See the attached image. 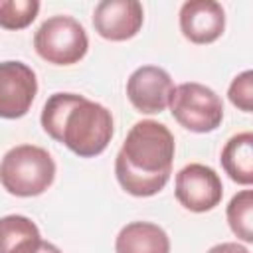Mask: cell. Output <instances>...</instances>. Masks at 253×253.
Wrapping results in <instances>:
<instances>
[{
    "mask_svg": "<svg viewBox=\"0 0 253 253\" xmlns=\"http://www.w3.org/2000/svg\"><path fill=\"white\" fill-rule=\"evenodd\" d=\"M223 196L217 172L204 164H188L176 174V200L190 211L213 210Z\"/></svg>",
    "mask_w": 253,
    "mask_h": 253,
    "instance_id": "6",
    "label": "cell"
},
{
    "mask_svg": "<svg viewBox=\"0 0 253 253\" xmlns=\"http://www.w3.org/2000/svg\"><path fill=\"white\" fill-rule=\"evenodd\" d=\"M174 93L172 77L166 69L156 65H142L134 69L126 81V97L140 113H162Z\"/></svg>",
    "mask_w": 253,
    "mask_h": 253,
    "instance_id": "8",
    "label": "cell"
},
{
    "mask_svg": "<svg viewBox=\"0 0 253 253\" xmlns=\"http://www.w3.org/2000/svg\"><path fill=\"white\" fill-rule=\"evenodd\" d=\"M227 223L231 231L245 243L253 241V192L235 194L227 206Z\"/></svg>",
    "mask_w": 253,
    "mask_h": 253,
    "instance_id": "14",
    "label": "cell"
},
{
    "mask_svg": "<svg viewBox=\"0 0 253 253\" xmlns=\"http://www.w3.org/2000/svg\"><path fill=\"white\" fill-rule=\"evenodd\" d=\"M55 178V162L42 146L20 144L10 148L0 162V182L6 192L20 198L43 194Z\"/></svg>",
    "mask_w": 253,
    "mask_h": 253,
    "instance_id": "3",
    "label": "cell"
},
{
    "mask_svg": "<svg viewBox=\"0 0 253 253\" xmlns=\"http://www.w3.org/2000/svg\"><path fill=\"white\" fill-rule=\"evenodd\" d=\"M144 12L136 0H103L93 10L95 32L111 42H125L142 28Z\"/></svg>",
    "mask_w": 253,
    "mask_h": 253,
    "instance_id": "9",
    "label": "cell"
},
{
    "mask_svg": "<svg viewBox=\"0 0 253 253\" xmlns=\"http://www.w3.org/2000/svg\"><path fill=\"white\" fill-rule=\"evenodd\" d=\"M219 160L225 174L233 182L241 186H251L253 184V134L239 132L231 136L225 142Z\"/></svg>",
    "mask_w": 253,
    "mask_h": 253,
    "instance_id": "13",
    "label": "cell"
},
{
    "mask_svg": "<svg viewBox=\"0 0 253 253\" xmlns=\"http://www.w3.org/2000/svg\"><path fill=\"white\" fill-rule=\"evenodd\" d=\"M38 225L26 215L0 217V253H36L42 245Z\"/></svg>",
    "mask_w": 253,
    "mask_h": 253,
    "instance_id": "12",
    "label": "cell"
},
{
    "mask_svg": "<svg viewBox=\"0 0 253 253\" xmlns=\"http://www.w3.org/2000/svg\"><path fill=\"white\" fill-rule=\"evenodd\" d=\"M174 136L158 121H138L128 130L117 158L115 174L123 190L136 198L158 194L172 174Z\"/></svg>",
    "mask_w": 253,
    "mask_h": 253,
    "instance_id": "1",
    "label": "cell"
},
{
    "mask_svg": "<svg viewBox=\"0 0 253 253\" xmlns=\"http://www.w3.org/2000/svg\"><path fill=\"white\" fill-rule=\"evenodd\" d=\"M36 253H61L53 243H47V241H42V245H40V249L36 251Z\"/></svg>",
    "mask_w": 253,
    "mask_h": 253,
    "instance_id": "18",
    "label": "cell"
},
{
    "mask_svg": "<svg viewBox=\"0 0 253 253\" xmlns=\"http://www.w3.org/2000/svg\"><path fill=\"white\" fill-rule=\"evenodd\" d=\"M117 253H170L166 231L150 221H132L125 225L115 241Z\"/></svg>",
    "mask_w": 253,
    "mask_h": 253,
    "instance_id": "11",
    "label": "cell"
},
{
    "mask_svg": "<svg viewBox=\"0 0 253 253\" xmlns=\"http://www.w3.org/2000/svg\"><path fill=\"white\" fill-rule=\"evenodd\" d=\"M168 105L172 117L192 132H211L223 119V103L219 95L196 81L174 87Z\"/></svg>",
    "mask_w": 253,
    "mask_h": 253,
    "instance_id": "5",
    "label": "cell"
},
{
    "mask_svg": "<svg viewBox=\"0 0 253 253\" xmlns=\"http://www.w3.org/2000/svg\"><path fill=\"white\" fill-rule=\"evenodd\" d=\"M227 95H229V101L237 109L251 113V109H253V71L247 69V71L239 73L231 81Z\"/></svg>",
    "mask_w": 253,
    "mask_h": 253,
    "instance_id": "16",
    "label": "cell"
},
{
    "mask_svg": "<svg viewBox=\"0 0 253 253\" xmlns=\"http://www.w3.org/2000/svg\"><path fill=\"white\" fill-rule=\"evenodd\" d=\"M40 12L38 0H0V28L24 30Z\"/></svg>",
    "mask_w": 253,
    "mask_h": 253,
    "instance_id": "15",
    "label": "cell"
},
{
    "mask_svg": "<svg viewBox=\"0 0 253 253\" xmlns=\"http://www.w3.org/2000/svg\"><path fill=\"white\" fill-rule=\"evenodd\" d=\"M225 28V12L213 0H190L180 8V30L192 43H211Z\"/></svg>",
    "mask_w": 253,
    "mask_h": 253,
    "instance_id": "10",
    "label": "cell"
},
{
    "mask_svg": "<svg viewBox=\"0 0 253 253\" xmlns=\"http://www.w3.org/2000/svg\"><path fill=\"white\" fill-rule=\"evenodd\" d=\"M34 47L42 59L53 65H73L85 57L89 38L85 28L71 16L47 18L34 36Z\"/></svg>",
    "mask_w": 253,
    "mask_h": 253,
    "instance_id": "4",
    "label": "cell"
},
{
    "mask_svg": "<svg viewBox=\"0 0 253 253\" xmlns=\"http://www.w3.org/2000/svg\"><path fill=\"white\" fill-rule=\"evenodd\" d=\"M42 126L81 158L101 154L113 138V115L77 93H53L42 109Z\"/></svg>",
    "mask_w": 253,
    "mask_h": 253,
    "instance_id": "2",
    "label": "cell"
},
{
    "mask_svg": "<svg viewBox=\"0 0 253 253\" xmlns=\"http://www.w3.org/2000/svg\"><path fill=\"white\" fill-rule=\"evenodd\" d=\"M38 93V79L30 65L22 61L0 63V117H24Z\"/></svg>",
    "mask_w": 253,
    "mask_h": 253,
    "instance_id": "7",
    "label": "cell"
},
{
    "mask_svg": "<svg viewBox=\"0 0 253 253\" xmlns=\"http://www.w3.org/2000/svg\"><path fill=\"white\" fill-rule=\"evenodd\" d=\"M208 253H249V249H245L239 243H219V245H213Z\"/></svg>",
    "mask_w": 253,
    "mask_h": 253,
    "instance_id": "17",
    "label": "cell"
}]
</instances>
